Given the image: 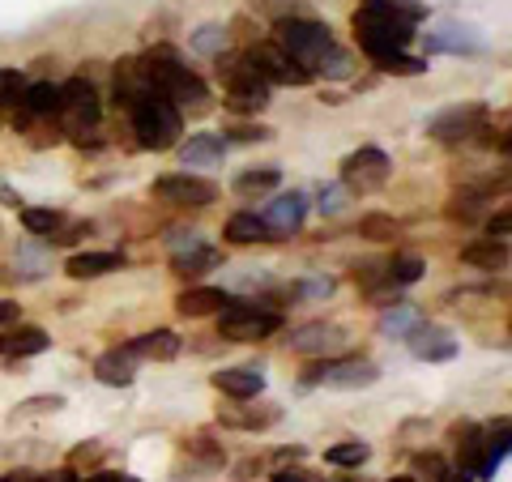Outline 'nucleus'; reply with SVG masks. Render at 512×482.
I'll use <instances>...</instances> for the list:
<instances>
[{
	"label": "nucleus",
	"instance_id": "nucleus-38",
	"mask_svg": "<svg viewBox=\"0 0 512 482\" xmlns=\"http://www.w3.org/2000/svg\"><path fill=\"white\" fill-rule=\"evenodd\" d=\"M372 5L389 9V13H397V18H406V22H423V18H427V5H423V0H372Z\"/></svg>",
	"mask_w": 512,
	"mask_h": 482
},
{
	"label": "nucleus",
	"instance_id": "nucleus-7",
	"mask_svg": "<svg viewBox=\"0 0 512 482\" xmlns=\"http://www.w3.org/2000/svg\"><path fill=\"white\" fill-rule=\"evenodd\" d=\"M103 107H99V94H94V86L86 82V77H73V82L60 86V107H56V120L64 124V133L82 137L90 133L94 124H99Z\"/></svg>",
	"mask_w": 512,
	"mask_h": 482
},
{
	"label": "nucleus",
	"instance_id": "nucleus-45",
	"mask_svg": "<svg viewBox=\"0 0 512 482\" xmlns=\"http://www.w3.org/2000/svg\"><path fill=\"white\" fill-rule=\"evenodd\" d=\"M414 470H419V474H431V478H440V474H444V461H440V457H419V461H414Z\"/></svg>",
	"mask_w": 512,
	"mask_h": 482
},
{
	"label": "nucleus",
	"instance_id": "nucleus-13",
	"mask_svg": "<svg viewBox=\"0 0 512 482\" xmlns=\"http://www.w3.org/2000/svg\"><path fill=\"white\" fill-rule=\"evenodd\" d=\"M303 218H308V197H303V192H282V197H274L261 210V222L269 227V235H278V239L295 235L303 227Z\"/></svg>",
	"mask_w": 512,
	"mask_h": 482
},
{
	"label": "nucleus",
	"instance_id": "nucleus-16",
	"mask_svg": "<svg viewBox=\"0 0 512 482\" xmlns=\"http://www.w3.org/2000/svg\"><path fill=\"white\" fill-rule=\"evenodd\" d=\"M133 359H158V363H167L180 355V333H171V329H154V333H141L133 337V342L124 346Z\"/></svg>",
	"mask_w": 512,
	"mask_h": 482
},
{
	"label": "nucleus",
	"instance_id": "nucleus-48",
	"mask_svg": "<svg viewBox=\"0 0 512 482\" xmlns=\"http://www.w3.org/2000/svg\"><path fill=\"white\" fill-rule=\"evenodd\" d=\"M18 320V303H9V299H0V329L13 325Z\"/></svg>",
	"mask_w": 512,
	"mask_h": 482
},
{
	"label": "nucleus",
	"instance_id": "nucleus-2",
	"mask_svg": "<svg viewBox=\"0 0 512 482\" xmlns=\"http://www.w3.org/2000/svg\"><path fill=\"white\" fill-rule=\"evenodd\" d=\"M141 69H146L150 90L163 94V99H171L175 107H188V111H205V107H210V86H205L192 69H184L180 56L167 52V47L141 60Z\"/></svg>",
	"mask_w": 512,
	"mask_h": 482
},
{
	"label": "nucleus",
	"instance_id": "nucleus-34",
	"mask_svg": "<svg viewBox=\"0 0 512 482\" xmlns=\"http://www.w3.org/2000/svg\"><path fill=\"white\" fill-rule=\"evenodd\" d=\"M367 457H372V448H367L363 440H342V444H333L325 453L329 465H346V470H350V465H363Z\"/></svg>",
	"mask_w": 512,
	"mask_h": 482
},
{
	"label": "nucleus",
	"instance_id": "nucleus-6",
	"mask_svg": "<svg viewBox=\"0 0 512 482\" xmlns=\"http://www.w3.org/2000/svg\"><path fill=\"white\" fill-rule=\"evenodd\" d=\"M282 329V316L265 303H252V299H227L222 303V316H218V337L227 342H261V337L278 333Z\"/></svg>",
	"mask_w": 512,
	"mask_h": 482
},
{
	"label": "nucleus",
	"instance_id": "nucleus-40",
	"mask_svg": "<svg viewBox=\"0 0 512 482\" xmlns=\"http://www.w3.org/2000/svg\"><path fill=\"white\" fill-rule=\"evenodd\" d=\"M478 201H483V197H461V201H453V205H448V218H453V222H474L478 218Z\"/></svg>",
	"mask_w": 512,
	"mask_h": 482
},
{
	"label": "nucleus",
	"instance_id": "nucleus-9",
	"mask_svg": "<svg viewBox=\"0 0 512 482\" xmlns=\"http://www.w3.org/2000/svg\"><path fill=\"white\" fill-rule=\"evenodd\" d=\"M380 380V367L367 359H325L320 367L303 372V384H325V389H367Z\"/></svg>",
	"mask_w": 512,
	"mask_h": 482
},
{
	"label": "nucleus",
	"instance_id": "nucleus-46",
	"mask_svg": "<svg viewBox=\"0 0 512 482\" xmlns=\"http://www.w3.org/2000/svg\"><path fill=\"white\" fill-rule=\"evenodd\" d=\"M30 482H82V478H77L73 470H47V474H35Z\"/></svg>",
	"mask_w": 512,
	"mask_h": 482
},
{
	"label": "nucleus",
	"instance_id": "nucleus-49",
	"mask_svg": "<svg viewBox=\"0 0 512 482\" xmlns=\"http://www.w3.org/2000/svg\"><path fill=\"white\" fill-rule=\"evenodd\" d=\"M269 482H312V478H308V474H299V470H278Z\"/></svg>",
	"mask_w": 512,
	"mask_h": 482
},
{
	"label": "nucleus",
	"instance_id": "nucleus-39",
	"mask_svg": "<svg viewBox=\"0 0 512 482\" xmlns=\"http://www.w3.org/2000/svg\"><path fill=\"white\" fill-rule=\"evenodd\" d=\"M342 205H346V188H342V184L320 188V214H338Z\"/></svg>",
	"mask_w": 512,
	"mask_h": 482
},
{
	"label": "nucleus",
	"instance_id": "nucleus-14",
	"mask_svg": "<svg viewBox=\"0 0 512 482\" xmlns=\"http://www.w3.org/2000/svg\"><path fill=\"white\" fill-rule=\"evenodd\" d=\"M342 346H346V333L338 325H320V320H312V325L291 333L295 355H338Z\"/></svg>",
	"mask_w": 512,
	"mask_h": 482
},
{
	"label": "nucleus",
	"instance_id": "nucleus-3",
	"mask_svg": "<svg viewBox=\"0 0 512 482\" xmlns=\"http://www.w3.org/2000/svg\"><path fill=\"white\" fill-rule=\"evenodd\" d=\"M128 116H133V133L141 137L146 150H175L184 137V120H180V107L163 94L146 90L141 99L128 103Z\"/></svg>",
	"mask_w": 512,
	"mask_h": 482
},
{
	"label": "nucleus",
	"instance_id": "nucleus-20",
	"mask_svg": "<svg viewBox=\"0 0 512 482\" xmlns=\"http://www.w3.org/2000/svg\"><path fill=\"white\" fill-rule=\"evenodd\" d=\"M218 423L222 427H235V431H265L278 423V406H231V410H218Z\"/></svg>",
	"mask_w": 512,
	"mask_h": 482
},
{
	"label": "nucleus",
	"instance_id": "nucleus-1",
	"mask_svg": "<svg viewBox=\"0 0 512 482\" xmlns=\"http://www.w3.org/2000/svg\"><path fill=\"white\" fill-rule=\"evenodd\" d=\"M274 43L299 64V69L325 73V77H350V56L333 43V30L325 22H312V18L274 22Z\"/></svg>",
	"mask_w": 512,
	"mask_h": 482
},
{
	"label": "nucleus",
	"instance_id": "nucleus-15",
	"mask_svg": "<svg viewBox=\"0 0 512 482\" xmlns=\"http://www.w3.org/2000/svg\"><path fill=\"white\" fill-rule=\"evenodd\" d=\"M410 350H414V359H427V363H444V359H453L457 355V337L440 329V325H419L410 333Z\"/></svg>",
	"mask_w": 512,
	"mask_h": 482
},
{
	"label": "nucleus",
	"instance_id": "nucleus-8",
	"mask_svg": "<svg viewBox=\"0 0 512 482\" xmlns=\"http://www.w3.org/2000/svg\"><path fill=\"white\" fill-rule=\"evenodd\" d=\"M389 154L376 150V146H363L355 150L342 163V188L346 192H359V197H367V192H380L384 184H389Z\"/></svg>",
	"mask_w": 512,
	"mask_h": 482
},
{
	"label": "nucleus",
	"instance_id": "nucleus-50",
	"mask_svg": "<svg viewBox=\"0 0 512 482\" xmlns=\"http://www.w3.org/2000/svg\"><path fill=\"white\" fill-rule=\"evenodd\" d=\"M0 201H5V205H13V210H18V205H22V197H18V192H13V188H5V184H0Z\"/></svg>",
	"mask_w": 512,
	"mask_h": 482
},
{
	"label": "nucleus",
	"instance_id": "nucleus-29",
	"mask_svg": "<svg viewBox=\"0 0 512 482\" xmlns=\"http://www.w3.org/2000/svg\"><path fill=\"white\" fill-rule=\"evenodd\" d=\"M453 440H457V448H461V465H466L470 474H478V461H483V431H478L474 423H466V427H457L453 431Z\"/></svg>",
	"mask_w": 512,
	"mask_h": 482
},
{
	"label": "nucleus",
	"instance_id": "nucleus-35",
	"mask_svg": "<svg viewBox=\"0 0 512 482\" xmlns=\"http://www.w3.org/2000/svg\"><path fill=\"white\" fill-rule=\"evenodd\" d=\"M384 273H389V282H393V286H410V282H419V278H423V261L406 252V256H393Z\"/></svg>",
	"mask_w": 512,
	"mask_h": 482
},
{
	"label": "nucleus",
	"instance_id": "nucleus-4",
	"mask_svg": "<svg viewBox=\"0 0 512 482\" xmlns=\"http://www.w3.org/2000/svg\"><path fill=\"white\" fill-rule=\"evenodd\" d=\"M359 35V47L367 56H384V52H406V43L414 39V22L397 18V13L372 5V0H363V9H355V18H350Z\"/></svg>",
	"mask_w": 512,
	"mask_h": 482
},
{
	"label": "nucleus",
	"instance_id": "nucleus-33",
	"mask_svg": "<svg viewBox=\"0 0 512 482\" xmlns=\"http://www.w3.org/2000/svg\"><path fill=\"white\" fill-rule=\"evenodd\" d=\"M60 222H64V214H60V210H22V227H26L30 235L52 239V235L60 231Z\"/></svg>",
	"mask_w": 512,
	"mask_h": 482
},
{
	"label": "nucleus",
	"instance_id": "nucleus-26",
	"mask_svg": "<svg viewBox=\"0 0 512 482\" xmlns=\"http://www.w3.org/2000/svg\"><path fill=\"white\" fill-rule=\"evenodd\" d=\"M218 261H222V256H218L214 248H205V244H197V248H184V252H171V269L180 273V278H192V273L214 269Z\"/></svg>",
	"mask_w": 512,
	"mask_h": 482
},
{
	"label": "nucleus",
	"instance_id": "nucleus-24",
	"mask_svg": "<svg viewBox=\"0 0 512 482\" xmlns=\"http://www.w3.org/2000/svg\"><path fill=\"white\" fill-rule=\"evenodd\" d=\"M231 239L235 248H248V244H265V239H274L269 235V227L261 222V214H231L227 218V231H222Z\"/></svg>",
	"mask_w": 512,
	"mask_h": 482
},
{
	"label": "nucleus",
	"instance_id": "nucleus-37",
	"mask_svg": "<svg viewBox=\"0 0 512 482\" xmlns=\"http://www.w3.org/2000/svg\"><path fill=\"white\" fill-rule=\"evenodd\" d=\"M22 90H26V82L18 69H0V107H18Z\"/></svg>",
	"mask_w": 512,
	"mask_h": 482
},
{
	"label": "nucleus",
	"instance_id": "nucleus-44",
	"mask_svg": "<svg viewBox=\"0 0 512 482\" xmlns=\"http://www.w3.org/2000/svg\"><path fill=\"white\" fill-rule=\"evenodd\" d=\"M487 235H491V239H508V210H500V214L487 222Z\"/></svg>",
	"mask_w": 512,
	"mask_h": 482
},
{
	"label": "nucleus",
	"instance_id": "nucleus-51",
	"mask_svg": "<svg viewBox=\"0 0 512 482\" xmlns=\"http://www.w3.org/2000/svg\"><path fill=\"white\" fill-rule=\"evenodd\" d=\"M90 482H137V478H128V474H111V470H107V474H94Z\"/></svg>",
	"mask_w": 512,
	"mask_h": 482
},
{
	"label": "nucleus",
	"instance_id": "nucleus-10",
	"mask_svg": "<svg viewBox=\"0 0 512 482\" xmlns=\"http://www.w3.org/2000/svg\"><path fill=\"white\" fill-rule=\"evenodd\" d=\"M248 64L256 69V77L269 82V86H308L312 82V73L299 69V64L286 56L278 43H256V47H248Z\"/></svg>",
	"mask_w": 512,
	"mask_h": 482
},
{
	"label": "nucleus",
	"instance_id": "nucleus-11",
	"mask_svg": "<svg viewBox=\"0 0 512 482\" xmlns=\"http://www.w3.org/2000/svg\"><path fill=\"white\" fill-rule=\"evenodd\" d=\"M154 197L175 205V210H205V205H214L218 188L210 180H201V175L180 171V175H163V180L154 184Z\"/></svg>",
	"mask_w": 512,
	"mask_h": 482
},
{
	"label": "nucleus",
	"instance_id": "nucleus-12",
	"mask_svg": "<svg viewBox=\"0 0 512 482\" xmlns=\"http://www.w3.org/2000/svg\"><path fill=\"white\" fill-rule=\"evenodd\" d=\"M483 120H487V107L483 103H461V107L440 111V116L427 124V133L436 137L440 146H461V141L474 137L478 128H483Z\"/></svg>",
	"mask_w": 512,
	"mask_h": 482
},
{
	"label": "nucleus",
	"instance_id": "nucleus-25",
	"mask_svg": "<svg viewBox=\"0 0 512 482\" xmlns=\"http://www.w3.org/2000/svg\"><path fill=\"white\" fill-rule=\"evenodd\" d=\"M461 261L495 273V269H504V265H508V244H504V239H483V244L461 248Z\"/></svg>",
	"mask_w": 512,
	"mask_h": 482
},
{
	"label": "nucleus",
	"instance_id": "nucleus-28",
	"mask_svg": "<svg viewBox=\"0 0 512 482\" xmlns=\"http://www.w3.org/2000/svg\"><path fill=\"white\" fill-rule=\"evenodd\" d=\"M252 13H261L269 22H286V18H308V0H248Z\"/></svg>",
	"mask_w": 512,
	"mask_h": 482
},
{
	"label": "nucleus",
	"instance_id": "nucleus-21",
	"mask_svg": "<svg viewBox=\"0 0 512 482\" xmlns=\"http://www.w3.org/2000/svg\"><path fill=\"white\" fill-rule=\"evenodd\" d=\"M222 303H227V291H218V286H188V291L175 299V312L180 316H210V312H222Z\"/></svg>",
	"mask_w": 512,
	"mask_h": 482
},
{
	"label": "nucleus",
	"instance_id": "nucleus-42",
	"mask_svg": "<svg viewBox=\"0 0 512 482\" xmlns=\"http://www.w3.org/2000/svg\"><path fill=\"white\" fill-rule=\"evenodd\" d=\"M26 414H47V410H64V397H30L22 401Z\"/></svg>",
	"mask_w": 512,
	"mask_h": 482
},
{
	"label": "nucleus",
	"instance_id": "nucleus-22",
	"mask_svg": "<svg viewBox=\"0 0 512 482\" xmlns=\"http://www.w3.org/2000/svg\"><path fill=\"white\" fill-rule=\"evenodd\" d=\"M111 269H120V252H77V256H69V265H64V273L77 282L103 278Z\"/></svg>",
	"mask_w": 512,
	"mask_h": 482
},
{
	"label": "nucleus",
	"instance_id": "nucleus-43",
	"mask_svg": "<svg viewBox=\"0 0 512 482\" xmlns=\"http://www.w3.org/2000/svg\"><path fill=\"white\" fill-rule=\"evenodd\" d=\"M299 295H308V299H325V295H333V282H329V278L303 282V286H299Z\"/></svg>",
	"mask_w": 512,
	"mask_h": 482
},
{
	"label": "nucleus",
	"instance_id": "nucleus-31",
	"mask_svg": "<svg viewBox=\"0 0 512 482\" xmlns=\"http://www.w3.org/2000/svg\"><path fill=\"white\" fill-rule=\"evenodd\" d=\"M372 64H376L380 73H397V77H419V73L427 69V60L406 56V52H384V56H376Z\"/></svg>",
	"mask_w": 512,
	"mask_h": 482
},
{
	"label": "nucleus",
	"instance_id": "nucleus-32",
	"mask_svg": "<svg viewBox=\"0 0 512 482\" xmlns=\"http://www.w3.org/2000/svg\"><path fill=\"white\" fill-rule=\"evenodd\" d=\"M359 235L363 239H376V244H389V239H402V222L397 218H384V214H367L359 222Z\"/></svg>",
	"mask_w": 512,
	"mask_h": 482
},
{
	"label": "nucleus",
	"instance_id": "nucleus-18",
	"mask_svg": "<svg viewBox=\"0 0 512 482\" xmlns=\"http://www.w3.org/2000/svg\"><path fill=\"white\" fill-rule=\"evenodd\" d=\"M222 154H227V137L222 133H197L180 146L184 167H214V163H222Z\"/></svg>",
	"mask_w": 512,
	"mask_h": 482
},
{
	"label": "nucleus",
	"instance_id": "nucleus-41",
	"mask_svg": "<svg viewBox=\"0 0 512 482\" xmlns=\"http://www.w3.org/2000/svg\"><path fill=\"white\" fill-rule=\"evenodd\" d=\"M227 137H235V141H265V137H274V133H269L265 124H235Z\"/></svg>",
	"mask_w": 512,
	"mask_h": 482
},
{
	"label": "nucleus",
	"instance_id": "nucleus-23",
	"mask_svg": "<svg viewBox=\"0 0 512 482\" xmlns=\"http://www.w3.org/2000/svg\"><path fill=\"white\" fill-rule=\"evenodd\" d=\"M94 376L111 384V389H124V384H133V376H137V359L128 355V350H111V355L94 363Z\"/></svg>",
	"mask_w": 512,
	"mask_h": 482
},
{
	"label": "nucleus",
	"instance_id": "nucleus-27",
	"mask_svg": "<svg viewBox=\"0 0 512 482\" xmlns=\"http://www.w3.org/2000/svg\"><path fill=\"white\" fill-rule=\"evenodd\" d=\"M419 325H423V312L410 308V303H397V308L380 316V333H389V337H410Z\"/></svg>",
	"mask_w": 512,
	"mask_h": 482
},
{
	"label": "nucleus",
	"instance_id": "nucleus-52",
	"mask_svg": "<svg viewBox=\"0 0 512 482\" xmlns=\"http://www.w3.org/2000/svg\"><path fill=\"white\" fill-rule=\"evenodd\" d=\"M393 482H414V478H393Z\"/></svg>",
	"mask_w": 512,
	"mask_h": 482
},
{
	"label": "nucleus",
	"instance_id": "nucleus-5",
	"mask_svg": "<svg viewBox=\"0 0 512 482\" xmlns=\"http://www.w3.org/2000/svg\"><path fill=\"white\" fill-rule=\"evenodd\" d=\"M218 77L227 86V107L239 111V116H252V111H265L269 107V82L256 77V69L248 64V56H227L218 52Z\"/></svg>",
	"mask_w": 512,
	"mask_h": 482
},
{
	"label": "nucleus",
	"instance_id": "nucleus-36",
	"mask_svg": "<svg viewBox=\"0 0 512 482\" xmlns=\"http://www.w3.org/2000/svg\"><path fill=\"white\" fill-rule=\"evenodd\" d=\"M192 47H197L201 56H218V52H227V30H222V26H201L197 35H192Z\"/></svg>",
	"mask_w": 512,
	"mask_h": 482
},
{
	"label": "nucleus",
	"instance_id": "nucleus-19",
	"mask_svg": "<svg viewBox=\"0 0 512 482\" xmlns=\"http://www.w3.org/2000/svg\"><path fill=\"white\" fill-rule=\"evenodd\" d=\"M214 389L235 397V401H248V397H256V393L265 389V376L256 372V367H231V372H218L214 376Z\"/></svg>",
	"mask_w": 512,
	"mask_h": 482
},
{
	"label": "nucleus",
	"instance_id": "nucleus-53",
	"mask_svg": "<svg viewBox=\"0 0 512 482\" xmlns=\"http://www.w3.org/2000/svg\"><path fill=\"white\" fill-rule=\"evenodd\" d=\"M0 482H9V478H0Z\"/></svg>",
	"mask_w": 512,
	"mask_h": 482
},
{
	"label": "nucleus",
	"instance_id": "nucleus-17",
	"mask_svg": "<svg viewBox=\"0 0 512 482\" xmlns=\"http://www.w3.org/2000/svg\"><path fill=\"white\" fill-rule=\"evenodd\" d=\"M47 346H52V342H47V333L35 329V325H18V329H5V333H0V355H5V359L43 355Z\"/></svg>",
	"mask_w": 512,
	"mask_h": 482
},
{
	"label": "nucleus",
	"instance_id": "nucleus-30",
	"mask_svg": "<svg viewBox=\"0 0 512 482\" xmlns=\"http://www.w3.org/2000/svg\"><path fill=\"white\" fill-rule=\"evenodd\" d=\"M278 180H282L278 167H252V171H244L235 180V192H239V197H252V192H269Z\"/></svg>",
	"mask_w": 512,
	"mask_h": 482
},
{
	"label": "nucleus",
	"instance_id": "nucleus-47",
	"mask_svg": "<svg viewBox=\"0 0 512 482\" xmlns=\"http://www.w3.org/2000/svg\"><path fill=\"white\" fill-rule=\"evenodd\" d=\"M436 482H474V474L466 470V465H457V470H448V465H444V474Z\"/></svg>",
	"mask_w": 512,
	"mask_h": 482
}]
</instances>
